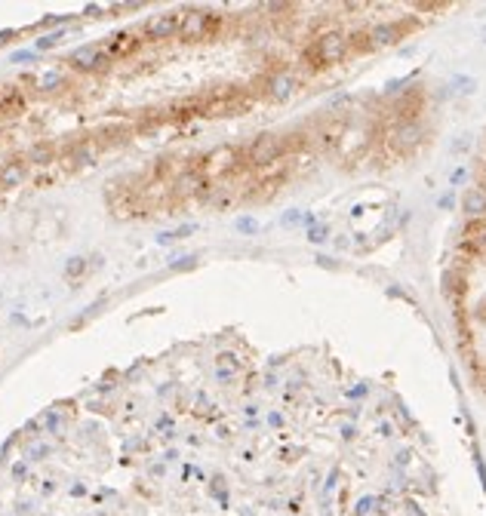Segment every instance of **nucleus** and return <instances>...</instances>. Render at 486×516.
<instances>
[{"label":"nucleus","mask_w":486,"mask_h":516,"mask_svg":"<svg viewBox=\"0 0 486 516\" xmlns=\"http://www.w3.org/2000/svg\"><path fill=\"white\" fill-rule=\"evenodd\" d=\"M182 28V12H167V16H154L145 25V34L151 40H163V37H173Z\"/></svg>","instance_id":"nucleus-2"},{"label":"nucleus","mask_w":486,"mask_h":516,"mask_svg":"<svg viewBox=\"0 0 486 516\" xmlns=\"http://www.w3.org/2000/svg\"><path fill=\"white\" fill-rule=\"evenodd\" d=\"M210 28H212V16H206V12H182V28H178V34H182L185 40H194V37H203Z\"/></svg>","instance_id":"nucleus-3"},{"label":"nucleus","mask_w":486,"mask_h":516,"mask_svg":"<svg viewBox=\"0 0 486 516\" xmlns=\"http://www.w3.org/2000/svg\"><path fill=\"white\" fill-rule=\"evenodd\" d=\"M59 40V34H53V37H44V40H37V49H49L53 43Z\"/></svg>","instance_id":"nucleus-10"},{"label":"nucleus","mask_w":486,"mask_h":516,"mask_svg":"<svg viewBox=\"0 0 486 516\" xmlns=\"http://www.w3.org/2000/svg\"><path fill=\"white\" fill-rule=\"evenodd\" d=\"M25 175H28V163H10V166L0 169V188H16Z\"/></svg>","instance_id":"nucleus-5"},{"label":"nucleus","mask_w":486,"mask_h":516,"mask_svg":"<svg viewBox=\"0 0 486 516\" xmlns=\"http://www.w3.org/2000/svg\"><path fill=\"white\" fill-rule=\"evenodd\" d=\"M135 43H139V40H135V34H114V37L108 40V43H105V55H108V59H120V55H126V53H133V49H135Z\"/></svg>","instance_id":"nucleus-4"},{"label":"nucleus","mask_w":486,"mask_h":516,"mask_svg":"<svg viewBox=\"0 0 486 516\" xmlns=\"http://www.w3.org/2000/svg\"><path fill=\"white\" fill-rule=\"evenodd\" d=\"M280 148H283V141L277 139V135H262V139H255L253 145H249V163L265 166V163H271L280 154Z\"/></svg>","instance_id":"nucleus-1"},{"label":"nucleus","mask_w":486,"mask_h":516,"mask_svg":"<svg viewBox=\"0 0 486 516\" xmlns=\"http://www.w3.org/2000/svg\"><path fill=\"white\" fill-rule=\"evenodd\" d=\"M83 270V258H71V264H68V274L71 277H77Z\"/></svg>","instance_id":"nucleus-9"},{"label":"nucleus","mask_w":486,"mask_h":516,"mask_svg":"<svg viewBox=\"0 0 486 516\" xmlns=\"http://www.w3.org/2000/svg\"><path fill=\"white\" fill-rule=\"evenodd\" d=\"M49 157H53V150H49L47 145H37L31 150V154H28V160L31 163H40V166H44V163H49Z\"/></svg>","instance_id":"nucleus-6"},{"label":"nucleus","mask_w":486,"mask_h":516,"mask_svg":"<svg viewBox=\"0 0 486 516\" xmlns=\"http://www.w3.org/2000/svg\"><path fill=\"white\" fill-rule=\"evenodd\" d=\"M59 80H62V77H59V71H49V74L44 77V80H40V89H49V86H56Z\"/></svg>","instance_id":"nucleus-8"},{"label":"nucleus","mask_w":486,"mask_h":516,"mask_svg":"<svg viewBox=\"0 0 486 516\" xmlns=\"http://www.w3.org/2000/svg\"><path fill=\"white\" fill-rule=\"evenodd\" d=\"M290 92H292V80H290V77H277V80H274V96L287 98Z\"/></svg>","instance_id":"nucleus-7"}]
</instances>
